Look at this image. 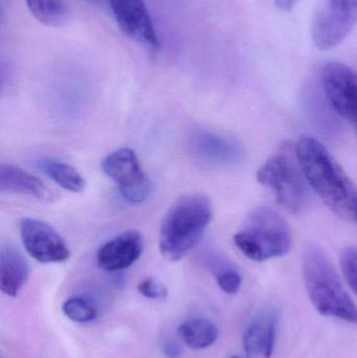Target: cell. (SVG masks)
<instances>
[{
    "label": "cell",
    "instance_id": "obj_26",
    "mask_svg": "<svg viewBox=\"0 0 357 358\" xmlns=\"http://www.w3.org/2000/svg\"><path fill=\"white\" fill-rule=\"evenodd\" d=\"M354 220H356V222H357V202H356V208H354Z\"/></svg>",
    "mask_w": 357,
    "mask_h": 358
},
{
    "label": "cell",
    "instance_id": "obj_16",
    "mask_svg": "<svg viewBox=\"0 0 357 358\" xmlns=\"http://www.w3.org/2000/svg\"><path fill=\"white\" fill-rule=\"evenodd\" d=\"M178 336L193 350H203L215 344L219 336L217 326L207 319L196 317L180 324Z\"/></svg>",
    "mask_w": 357,
    "mask_h": 358
},
{
    "label": "cell",
    "instance_id": "obj_5",
    "mask_svg": "<svg viewBox=\"0 0 357 358\" xmlns=\"http://www.w3.org/2000/svg\"><path fill=\"white\" fill-rule=\"evenodd\" d=\"M234 242L249 260L263 262L285 256L291 250L293 238L285 219L276 210L261 206L251 213Z\"/></svg>",
    "mask_w": 357,
    "mask_h": 358
},
{
    "label": "cell",
    "instance_id": "obj_4",
    "mask_svg": "<svg viewBox=\"0 0 357 358\" xmlns=\"http://www.w3.org/2000/svg\"><path fill=\"white\" fill-rule=\"evenodd\" d=\"M257 179L268 187L280 206L293 214L304 212L310 201L309 185L296 153V144H283L257 172Z\"/></svg>",
    "mask_w": 357,
    "mask_h": 358
},
{
    "label": "cell",
    "instance_id": "obj_3",
    "mask_svg": "<svg viewBox=\"0 0 357 358\" xmlns=\"http://www.w3.org/2000/svg\"><path fill=\"white\" fill-rule=\"evenodd\" d=\"M303 277L310 302L324 317L357 325V307L327 255L316 245L303 255Z\"/></svg>",
    "mask_w": 357,
    "mask_h": 358
},
{
    "label": "cell",
    "instance_id": "obj_23",
    "mask_svg": "<svg viewBox=\"0 0 357 358\" xmlns=\"http://www.w3.org/2000/svg\"><path fill=\"white\" fill-rule=\"evenodd\" d=\"M301 0H275L278 10L283 12H291L296 6H297Z\"/></svg>",
    "mask_w": 357,
    "mask_h": 358
},
{
    "label": "cell",
    "instance_id": "obj_10",
    "mask_svg": "<svg viewBox=\"0 0 357 358\" xmlns=\"http://www.w3.org/2000/svg\"><path fill=\"white\" fill-rule=\"evenodd\" d=\"M121 31L136 43L150 50L159 48L156 31L145 0H108Z\"/></svg>",
    "mask_w": 357,
    "mask_h": 358
},
{
    "label": "cell",
    "instance_id": "obj_15",
    "mask_svg": "<svg viewBox=\"0 0 357 358\" xmlns=\"http://www.w3.org/2000/svg\"><path fill=\"white\" fill-rule=\"evenodd\" d=\"M193 149L201 159L215 164L238 163L245 155L238 143L209 132H199L193 138Z\"/></svg>",
    "mask_w": 357,
    "mask_h": 358
},
{
    "label": "cell",
    "instance_id": "obj_8",
    "mask_svg": "<svg viewBox=\"0 0 357 358\" xmlns=\"http://www.w3.org/2000/svg\"><path fill=\"white\" fill-rule=\"evenodd\" d=\"M322 85L333 110L357 131V73L343 63H328L322 71Z\"/></svg>",
    "mask_w": 357,
    "mask_h": 358
},
{
    "label": "cell",
    "instance_id": "obj_24",
    "mask_svg": "<svg viewBox=\"0 0 357 358\" xmlns=\"http://www.w3.org/2000/svg\"><path fill=\"white\" fill-rule=\"evenodd\" d=\"M163 352L166 353L168 357L178 358L180 353H182V350H180L177 345L173 344V343H168V344H166L165 348H163Z\"/></svg>",
    "mask_w": 357,
    "mask_h": 358
},
{
    "label": "cell",
    "instance_id": "obj_12",
    "mask_svg": "<svg viewBox=\"0 0 357 358\" xmlns=\"http://www.w3.org/2000/svg\"><path fill=\"white\" fill-rule=\"evenodd\" d=\"M279 315L276 309L265 308L260 311L245 330L243 346L251 357L270 358L276 342Z\"/></svg>",
    "mask_w": 357,
    "mask_h": 358
},
{
    "label": "cell",
    "instance_id": "obj_20",
    "mask_svg": "<svg viewBox=\"0 0 357 358\" xmlns=\"http://www.w3.org/2000/svg\"><path fill=\"white\" fill-rule=\"evenodd\" d=\"M341 266L344 278L357 296V248H346L342 252Z\"/></svg>",
    "mask_w": 357,
    "mask_h": 358
},
{
    "label": "cell",
    "instance_id": "obj_19",
    "mask_svg": "<svg viewBox=\"0 0 357 358\" xmlns=\"http://www.w3.org/2000/svg\"><path fill=\"white\" fill-rule=\"evenodd\" d=\"M65 317L75 323L86 324L94 321L98 315L96 307L82 296H71L62 305Z\"/></svg>",
    "mask_w": 357,
    "mask_h": 358
},
{
    "label": "cell",
    "instance_id": "obj_7",
    "mask_svg": "<svg viewBox=\"0 0 357 358\" xmlns=\"http://www.w3.org/2000/svg\"><path fill=\"white\" fill-rule=\"evenodd\" d=\"M101 167L117 183L122 197L129 203H142L150 195V179L143 172L140 161L131 149L113 151L103 159Z\"/></svg>",
    "mask_w": 357,
    "mask_h": 358
},
{
    "label": "cell",
    "instance_id": "obj_13",
    "mask_svg": "<svg viewBox=\"0 0 357 358\" xmlns=\"http://www.w3.org/2000/svg\"><path fill=\"white\" fill-rule=\"evenodd\" d=\"M29 266L22 252L13 245L2 246L0 252V289L17 298L29 279Z\"/></svg>",
    "mask_w": 357,
    "mask_h": 358
},
{
    "label": "cell",
    "instance_id": "obj_11",
    "mask_svg": "<svg viewBox=\"0 0 357 358\" xmlns=\"http://www.w3.org/2000/svg\"><path fill=\"white\" fill-rule=\"evenodd\" d=\"M144 252V239L136 231H128L101 246L99 266L106 271H121L132 266Z\"/></svg>",
    "mask_w": 357,
    "mask_h": 358
},
{
    "label": "cell",
    "instance_id": "obj_6",
    "mask_svg": "<svg viewBox=\"0 0 357 358\" xmlns=\"http://www.w3.org/2000/svg\"><path fill=\"white\" fill-rule=\"evenodd\" d=\"M357 24V0H321L312 23V38L320 50L339 46Z\"/></svg>",
    "mask_w": 357,
    "mask_h": 358
},
{
    "label": "cell",
    "instance_id": "obj_27",
    "mask_svg": "<svg viewBox=\"0 0 357 358\" xmlns=\"http://www.w3.org/2000/svg\"><path fill=\"white\" fill-rule=\"evenodd\" d=\"M231 358H240V357H231Z\"/></svg>",
    "mask_w": 357,
    "mask_h": 358
},
{
    "label": "cell",
    "instance_id": "obj_14",
    "mask_svg": "<svg viewBox=\"0 0 357 358\" xmlns=\"http://www.w3.org/2000/svg\"><path fill=\"white\" fill-rule=\"evenodd\" d=\"M0 191L29 196L40 201H50L52 198V192L39 178L21 168L6 164L0 167Z\"/></svg>",
    "mask_w": 357,
    "mask_h": 358
},
{
    "label": "cell",
    "instance_id": "obj_2",
    "mask_svg": "<svg viewBox=\"0 0 357 358\" xmlns=\"http://www.w3.org/2000/svg\"><path fill=\"white\" fill-rule=\"evenodd\" d=\"M209 198L199 194L180 198L163 217L159 250L166 260L177 262L203 239L212 220Z\"/></svg>",
    "mask_w": 357,
    "mask_h": 358
},
{
    "label": "cell",
    "instance_id": "obj_9",
    "mask_svg": "<svg viewBox=\"0 0 357 358\" xmlns=\"http://www.w3.org/2000/svg\"><path fill=\"white\" fill-rule=\"evenodd\" d=\"M20 236L27 254L42 264L66 262L71 257L66 242L45 221L22 219Z\"/></svg>",
    "mask_w": 357,
    "mask_h": 358
},
{
    "label": "cell",
    "instance_id": "obj_21",
    "mask_svg": "<svg viewBox=\"0 0 357 358\" xmlns=\"http://www.w3.org/2000/svg\"><path fill=\"white\" fill-rule=\"evenodd\" d=\"M216 281L224 294H235L240 289L242 278L236 269L224 266L216 275Z\"/></svg>",
    "mask_w": 357,
    "mask_h": 358
},
{
    "label": "cell",
    "instance_id": "obj_25",
    "mask_svg": "<svg viewBox=\"0 0 357 358\" xmlns=\"http://www.w3.org/2000/svg\"><path fill=\"white\" fill-rule=\"evenodd\" d=\"M88 1L92 2V3L94 4H99V6H103V4L105 3V2H107L108 3V0H88Z\"/></svg>",
    "mask_w": 357,
    "mask_h": 358
},
{
    "label": "cell",
    "instance_id": "obj_22",
    "mask_svg": "<svg viewBox=\"0 0 357 358\" xmlns=\"http://www.w3.org/2000/svg\"><path fill=\"white\" fill-rule=\"evenodd\" d=\"M138 292L145 298L150 300L163 301L168 296L166 286L155 278L148 277L138 283Z\"/></svg>",
    "mask_w": 357,
    "mask_h": 358
},
{
    "label": "cell",
    "instance_id": "obj_1",
    "mask_svg": "<svg viewBox=\"0 0 357 358\" xmlns=\"http://www.w3.org/2000/svg\"><path fill=\"white\" fill-rule=\"evenodd\" d=\"M296 153L310 189L335 214L354 220L356 187L326 147L312 136H302Z\"/></svg>",
    "mask_w": 357,
    "mask_h": 358
},
{
    "label": "cell",
    "instance_id": "obj_17",
    "mask_svg": "<svg viewBox=\"0 0 357 358\" xmlns=\"http://www.w3.org/2000/svg\"><path fill=\"white\" fill-rule=\"evenodd\" d=\"M39 168L57 185L73 193H80L86 187L85 179L68 164L54 159H42Z\"/></svg>",
    "mask_w": 357,
    "mask_h": 358
},
{
    "label": "cell",
    "instance_id": "obj_18",
    "mask_svg": "<svg viewBox=\"0 0 357 358\" xmlns=\"http://www.w3.org/2000/svg\"><path fill=\"white\" fill-rule=\"evenodd\" d=\"M31 15L40 22L50 27H59L67 18L64 0H25Z\"/></svg>",
    "mask_w": 357,
    "mask_h": 358
}]
</instances>
